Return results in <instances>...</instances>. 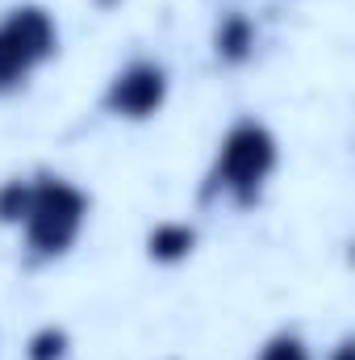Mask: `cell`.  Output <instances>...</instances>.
Returning <instances> with one entry per match:
<instances>
[{
	"label": "cell",
	"mask_w": 355,
	"mask_h": 360,
	"mask_svg": "<svg viewBox=\"0 0 355 360\" xmlns=\"http://www.w3.org/2000/svg\"><path fill=\"white\" fill-rule=\"evenodd\" d=\"M280 164V147H276V134L267 130L264 122L255 117H243L234 122L222 143H217V155L209 164V184L205 193L209 197H226L234 205H255L260 193L267 188V180Z\"/></svg>",
	"instance_id": "6da1fadb"
},
{
	"label": "cell",
	"mask_w": 355,
	"mask_h": 360,
	"mask_svg": "<svg viewBox=\"0 0 355 360\" xmlns=\"http://www.w3.org/2000/svg\"><path fill=\"white\" fill-rule=\"evenodd\" d=\"M29 197H34V180L29 176L4 180L0 184V226H21L25 210H29Z\"/></svg>",
	"instance_id": "52a82bcc"
},
{
	"label": "cell",
	"mask_w": 355,
	"mask_h": 360,
	"mask_svg": "<svg viewBox=\"0 0 355 360\" xmlns=\"http://www.w3.org/2000/svg\"><path fill=\"white\" fill-rule=\"evenodd\" d=\"M84 222H88V197L80 184H72L67 176H51V172L34 176V197H29L25 222H21L29 260L46 264V260L67 256L76 248Z\"/></svg>",
	"instance_id": "7a4b0ae2"
},
{
	"label": "cell",
	"mask_w": 355,
	"mask_h": 360,
	"mask_svg": "<svg viewBox=\"0 0 355 360\" xmlns=\"http://www.w3.org/2000/svg\"><path fill=\"white\" fill-rule=\"evenodd\" d=\"M192 248H196V231L188 222H159L147 235V256L155 264H180L192 256Z\"/></svg>",
	"instance_id": "8992f818"
},
{
	"label": "cell",
	"mask_w": 355,
	"mask_h": 360,
	"mask_svg": "<svg viewBox=\"0 0 355 360\" xmlns=\"http://www.w3.org/2000/svg\"><path fill=\"white\" fill-rule=\"evenodd\" d=\"M29 360H63L67 356V331L63 327H42L34 340H29Z\"/></svg>",
	"instance_id": "9c48e42d"
},
{
	"label": "cell",
	"mask_w": 355,
	"mask_h": 360,
	"mask_svg": "<svg viewBox=\"0 0 355 360\" xmlns=\"http://www.w3.org/2000/svg\"><path fill=\"white\" fill-rule=\"evenodd\" d=\"M172 76L163 63L155 59H134L121 72H113L109 89H105V109L121 122H147L168 105Z\"/></svg>",
	"instance_id": "277c9868"
},
{
	"label": "cell",
	"mask_w": 355,
	"mask_h": 360,
	"mask_svg": "<svg viewBox=\"0 0 355 360\" xmlns=\"http://www.w3.org/2000/svg\"><path fill=\"white\" fill-rule=\"evenodd\" d=\"M59 55V21L42 4H13L0 17V96L21 92Z\"/></svg>",
	"instance_id": "3957f363"
},
{
	"label": "cell",
	"mask_w": 355,
	"mask_h": 360,
	"mask_svg": "<svg viewBox=\"0 0 355 360\" xmlns=\"http://www.w3.org/2000/svg\"><path fill=\"white\" fill-rule=\"evenodd\" d=\"M330 360H355V344H351V340H339V344H335V352H330Z\"/></svg>",
	"instance_id": "30bf717a"
},
{
	"label": "cell",
	"mask_w": 355,
	"mask_h": 360,
	"mask_svg": "<svg viewBox=\"0 0 355 360\" xmlns=\"http://www.w3.org/2000/svg\"><path fill=\"white\" fill-rule=\"evenodd\" d=\"M255 360H314V356H309V344H305L301 331H276L260 348Z\"/></svg>",
	"instance_id": "ba28073f"
},
{
	"label": "cell",
	"mask_w": 355,
	"mask_h": 360,
	"mask_svg": "<svg viewBox=\"0 0 355 360\" xmlns=\"http://www.w3.org/2000/svg\"><path fill=\"white\" fill-rule=\"evenodd\" d=\"M255 42H260V30L247 13L230 8L222 13V21L213 25V59L226 63V68H243L251 55H255Z\"/></svg>",
	"instance_id": "5b68a950"
}]
</instances>
